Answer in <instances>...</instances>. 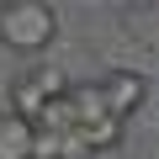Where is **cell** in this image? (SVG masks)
Listing matches in <instances>:
<instances>
[{"label":"cell","mask_w":159,"mask_h":159,"mask_svg":"<svg viewBox=\"0 0 159 159\" xmlns=\"http://www.w3.org/2000/svg\"><path fill=\"white\" fill-rule=\"evenodd\" d=\"M58 37V16L48 0H6L0 6V43L16 53H43Z\"/></svg>","instance_id":"6da1fadb"},{"label":"cell","mask_w":159,"mask_h":159,"mask_svg":"<svg viewBox=\"0 0 159 159\" xmlns=\"http://www.w3.org/2000/svg\"><path fill=\"white\" fill-rule=\"evenodd\" d=\"M96 90H101V101H106V117L127 122V117H133V111L148 101V80H143L138 69H111Z\"/></svg>","instance_id":"7a4b0ae2"},{"label":"cell","mask_w":159,"mask_h":159,"mask_svg":"<svg viewBox=\"0 0 159 159\" xmlns=\"http://www.w3.org/2000/svg\"><path fill=\"white\" fill-rule=\"evenodd\" d=\"M0 159H32V122L0 111Z\"/></svg>","instance_id":"3957f363"},{"label":"cell","mask_w":159,"mask_h":159,"mask_svg":"<svg viewBox=\"0 0 159 159\" xmlns=\"http://www.w3.org/2000/svg\"><path fill=\"white\" fill-rule=\"evenodd\" d=\"M74 133H80V143H85L90 154H106V148H117V143H122V122H117V117H101V122L74 127Z\"/></svg>","instance_id":"277c9868"},{"label":"cell","mask_w":159,"mask_h":159,"mask_svg":"<svg viewBox=\"0 0 159 159\" xmlns=\"http://www.w3.org/2000/svg\"><path fill=\"white\" fill-rule=\"evenodd\" d=\"M27 80L37 85V96H43V101H64V96H69V74H64L58 64H37Z\"/></svg>","instance_id":"5b68a950"},{"label":"cell","mask_w":159,"mask_h":159,"mask_svg":"<svg viewBox=\"0 0 159 159\" xmlns=\"http://www.w3.org/2000/svg\"><path fill=\"white\" fill-rule=\"evenodd\" d=\"M32 159H58V138H53V133H37V127H32Z\"/></svg>","instance_id":"8992f818"}]
</instances>
